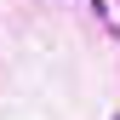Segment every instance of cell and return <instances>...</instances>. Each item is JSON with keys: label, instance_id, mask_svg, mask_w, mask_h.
<instances>
[{"label": "cell", "instance_id": "1", "mask_svg": "<svg viewBox=\"0 0 120 120\" xmlns=\"http://www.w3.org/2000/svg\"><path fill=\"white\" fill-rule=\"evenodd\" d=\"M114 120H120V114H114Z\"/></svg>", "mask_w": 120, "mask_h": 120}]
</instances>
